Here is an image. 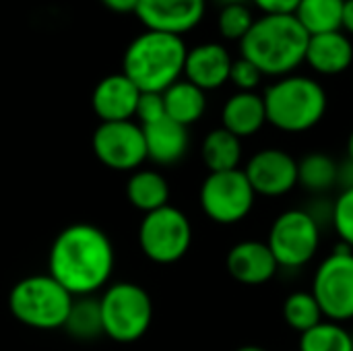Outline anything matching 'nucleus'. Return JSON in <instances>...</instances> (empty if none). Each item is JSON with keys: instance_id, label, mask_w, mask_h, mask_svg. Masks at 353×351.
<instances>
[{"instance_id": "f257e3e1", "label": "nucleus", "mask_w": 353, "mask_h": 351, "mask_svg": "<svg viewBox=\"0 0 353 351\" xmlns=\"http://www.w3.org/2000/svg\"><path fill=\"white\" fill-rule=\"evenodd\" d=\"M114 265L116 252L108 234L91 223H72L50 246L48 275L72 298H83L108 285Z\"/></svg>"}, {"instance_id": "f03ea898", "label": "nucleus", "mask_w": 353, "mask_h": 351, "mask_svg": "<svg viewBox=\"0 0 353 351\" xmlns=\"http://www.w3.org/2000/svg\"><path fill=\"white\" fill-rule=\"evenodd\" d=\"M310 35L294 14H263L240 41V54L263 77H288L306 62Z\"/></svg>"}, {"instance_id": "7ed1b4c3", "label": "nucleus", "mask_w": 353, "mask_h": 351, "mask_svg": "<svg viewBox=\"0 0 353 351\" xmlns=\"http://www.w3.org/2000/svg\"><path fill=\"white\" fill-rule=\"evenodd\" d=\"M188 48L182 37L143 31L137 35L122 58V72L141 93H163L184 74Z\"/></svg>"}, {"instance_id": "20e7f679", "label": "nucleus", "mask_w": 353, "mask_h": 351, "mask_svg": "<svg viewBox=\"0 0 353 351\" xmlns=\"http://www.w3.org/2000/svg\"><path fill=\"white\" fill-rule=\"evenodd\" d=\"M267 122L277 130L298 134L314 128L327 114V91L310 77L288 74L267 87L265 95Z\"/></svg>"}, {"instance_id": "39448f33", "label": "nucleus", "mask_w": 353, "mask_h": 351, "mask_svg": "<svg viewBox=\"0 0 353 351\" xmlns=\"http://www.w3.org/2000/svg\"><path fill=\"white\" fill-rule=\"evenodd\" d=\"M72 300L74 298L52 275H31L12 285L8 310L29 329L54 331L64 327Z\"/></svg>"}, {"instance_id": "423d86ee", "label": "nucleus", "mask_w": 353, "mask_h": 351, "mask_svg": "<svg viewBox=\"0 0 353 351\" xmlns=\"http://www.w3.org/2000/svg\"><path fill=\"white\" fill-rule=\"evenodd\" d=\"M103 335L118 343H132L145 337L153 323V302L147 290L130 281L108 285L99 298Z\"/></svg>"}, {"instance_id": "0eeeda50", "label": "nucleus", "mask_w": 353, "mask_h": 351, "mask_svg": "<svg viewBox=\"0 0 353 351\" xmlns=\"http://www.w3.org/2000/svg\"><path fill=\"white\" fill-rule=\"evenodd\" d=\"M323 228L308 209H288L271 223L267 246L279 269H302L319 252Z\"/></svg>"}, {"instance_id": "6e6552de", "label": "nucleus", "mask_w": 353, "mask_h": 351, "mask_svg": "<svg viewBox=\"0 0 353 351\" xmlns=\"http://www.w3.org/2000/svg\"><path fill=\"white\" fill-rule=\"evenodd\" d=\"M310 294L321 306L325 321H353V250L337 244L316 267Z\"/></svg>"}, {"instance_id": "1a4fd4ad", "label": "nucleus", "mask_w": 353, "mask_h": 351, "mask_svg": "<svg viewBox=\"0 0 353 351\" xmlns=\"http://www.w3.org/2000/svg\"><path fill=\"white\" fill-rule=\"evenodd\" d=\"M192 244V225L184 211L165 205L143 217L139 225V246L141 252L157 263L172 265L178 263Z\"/></svg>"}, {"instance_id": "9d476101", "label": "nucleus", "mask_w": 353, "mask_h": 351, "mask_svg": "<svg viewBox=\"0 0 353 351\" xmlns=\"http://www.w3.org/2000/svg\"><path fill=\"white\" fill-rule=\"evenodd\" d=\"M254 201L256 194L242 170L209 172L199 192L203 213L219 225L244 221L254 209Z\"/></svg>"}, {"instance_id": "9b49d317", "label": "nucleus", "mask_w": 353, "mask_h": 351, "mask_svg": "<svg viewBox=\"0 0 353 351\" xmlns=\"http://www.w3.org/2000/svg\"><path fill=\"white\" fill-rule=\"evenodd\" d=\"M91 149L105 168L116 172H134L147 161L143 126L132 120L99 122L91 137Z\"/></svg>"}, {"instance_id": "f8f14e48", "label": "nucleus", "mask_w": 353, "mask_h": 351, "mask_svg": "<svg viewBox=\"0 0 353 351\" xmlns=\"http://www.w3.org/2000/svg\"><path fill=\"white\" fill-rule=\"evenodd\" d=\"M256 197H285L298 186V161L283 149L256 151L242 170Z\"/></svg>"}, {"instance_id": "ddd939ff", "label": "nucleus", "mask_w": 353, "mask_h": 351, "mask_svg": "<svg viewBox=\"0 0 353 351\" xmlns=\"http://www.w3.org/2000/svg\"><path fill=\"white\" fill-rule=\"evenodd\" d=\"M207 0H139L134 14L147 31L182 37L205 17Z\"/></svg>"}, {"instance_id": "4468645a", "label": "nucleus", "mask_w": 353, "mask_h": 351, "mask_svg": "<svg viewBox=\"0 0 353 351\" xmlns=\"http://www.w3.org/2000/svg\"><path fill=\"white\" fill-rule=\"evenodd\" d=\"M139 97V87L124 72H116L103 77L95 85L91 93V108L101 122H124L134 118Z\"/></svg>"}, {"instance_id": "2eb2a0df", "label": "nucleus", "mask_w": 353, "mask_h": 351, "mask_svg": "<svg viewBox=\"0 0 353 351\" xmlns=\"http://www.w3.org/2000/svg\"><path fill=\"white\" fill-rule=\"evenodd\" d=\"M225 267L228 273L244 285H265L279 271V265L271 254L267 242L256 240H244L234 244L228 252Z\"/></svg>"}, {"instance_id": "dca6fc26", "label": "nucleus", "mask_w": 353, "mask_h": 351, "mask_svg": "<svg viewBox=\"0 0 353 351\" xmlns=\"http://www.w3.org/2000/svg\"><path fill=\"white\" fill-rule=\"evenodd\" d=\"M232 56L230 52L215 41L201 43L186 54V64H184V77L199 89L213 91L223 87L230 81V70H232Z\"/></svg>"}, {"instance_id": "f3484780", "label": "nucleus", "mask_w": 353, "mask_h": 351, "mask_svg": "<svg viewBox=\"0 0 353 351\" xmlns=\"http://www.w3.org/2000/svg\"><path fill=\"white\" fill-rule=\"evenodd\" d=\"M147 159L157 166H174L186 153L190 145L188 128L174 122L172 118H161L153 124L143 126Z\"/></svg>"}, {"instance_id": "a211bd4d", "label": "nucleus", "mask_w": 353, "mask_h": 351, "mask_svg": "<svg viewBox=\"0 0 353 351\" xmlns=\"http://www.w3.org/2000/svg\"><path fill=\"white\" fill-rule=\"evenodd\" d=\"M306 62L319 74H341L353 64L352 39L343 31L310 35L306 48Z\"/></svg>"}, {"instance_id": "6ab92c4d", "label": "nucleus", "mask_w": 353, "mask_h": 351, "mask_svg": "<svg viewBox=\"0 0 353 351\" xmlns=\"http://www.w3.org/2000/svg\"><path fill=\"white\" fill-rule=\"evenodd\" d=\"M265 124H267L265 101L263 95L254 91L234 93L221 110V126L232 134H236L238 139L256 134Z\"/></svg>"}, {"instance_id": "aec40b11", "label": "nucleus", "mask_w": 353, "mask_h": 351, "mask_svg": "<svg viewBox=\"0 0 353 351\" xmlns=\"http://www.w3.org/2000/svg\"><path fill=\"white\" fill-rule=\"evenodd\" d=\"M165 116L182 126L199 122L207 110V93L186 79H180L163 91Z\"/></svg>"}, {"instance_id": "412c9836", "label": "nucleus", "mask_w": 353, "mask_h": 351, "mask_svg": "<svg viewBox=\"0 0 353 351\" xmlns=\"http://www.w3.org/2000/svg\"><path fill=\"white\" fill-rule=\"evenodd\" d=\"M128 203L145 215L170 205V184L155 170H134L126 182Z\"/></svg>"}, {"instance_id": "4be33fe9", "label": "nucleus", "mask_w": 353, "mask_h": 351, "mask_svg": "<svg viewBox=\"0 0 353 351\" xmlns=\"http://www.w3.org/2000/svg\"><path fill=\"white\" fill-rule=\"evenodd\" d=\"M203 161L209 172H230L240 170L242 161V139L225 130L223 126L211 130L201 147Z\"/></svg>"}, {"instance_id": "5701e85b", "label": "nucleus", "mask_w": 353, "mask_h": 351, "mask_svg": "<svg viewBox=\"0 0 353 351\" xmlns=\"http://www.w3.org/2000/svg\"><path fill=\"white\" fill-rule=\"evenodd\" d=\"M343 6L345 0H300L294 17L308 35L341 31Z\"/></svg>"}, {"instance_id": "b1692460", "label": "nucleus", "mask_w": 353, "mask_h": 351, "mask_svg": "<svg viewBox=\"0 0 353 351\" xmlns=\"http://www.w3.org/2000/svg\"><path fill=\"white\" fill-rule=\"evenodd\" d=\"M339 182V163L323 153H308L298 161V186L312 194H327Z\"/></svg>"}, {"instance_id": "393cba45", "label": "nucleus", "mask_w": 353, "mask_h": 351, "mask_svg": "<svg viewBox=\"0 0 353 351\" xmlns=\"http://www.w3.org/2000/svg\"><path fill=\"white\" fill-rule=\"evenodd\" d=\"M72 339L79 341H93L103 335V323H101V308L99 300L93 296L74 298L68 319L62 327Z\"/></svg>"}, {"instance_id": "a878e982", "label": "nucleus", "mask_w": 353, "mask_h": 351, "mask_svg": "<svg viewBox=\"0 0 353 351\" xmlns=\"http://www.w3.org/2000/svg\"><path fill=\"white\" fill-rule=\"evenodd\" d=\"M298 351H352V333L333 321H323L300 335Z\"/></svg>"}, {"instance_id": "bb28decb", "label": "nucleus", "mask_w": 353, "mask_h": 351, "mask_svg": "<svg viewBox=\"0 0 353 351\" xmlns=\"http://www.w3.org/2000/svg\"><path fill=\"white\" fill-rule=\"evenodd\" d=\"M283 321L290 329L298 331L300 335L316 327L319 323L325 321L319 302L310 292H294L285 298L283 308H281Z\"/></svg>"}, {"instance_id": "cd10ccee", "label": "nucleus", "mask_w": 353, "mask_h": 351, "mask_svg": "<svg viewBox=\"0 0 353 351\" xmlns=\"http://www.w3.org/2000/svg\"><path fill=\"white\" fill-rule=\"evenodd\" d=\"M254 23V17L250 12V8L246 4H230V6H221L219 17H217V27L219 33L225 39L232 41H242L244 35L250 31Z\"/></svg>"}, {"instance_id": "c85d7f7f", "label": "nucleus", "mask_w": 353, "mask_h": 351, "mask_svg": "<svg viewBox=\"0 0 353 351\" xmlns=\"http://www.w3.org/2000/svg\"><path fill=\"white\" fill-rule=\"evenodd\" d=\"M331 225L339 236L341 244L353 250V188L341 190L339 197L333 201V217Z\"/></svg>"}, {"instance_id": "c756f323", "label": "nucleus", "mask_w": 353, "mask_h": 351, "mask_svg": "<svg viewBox=\"0 0 353 351\" xmlns=\"http://www.w3.org/2000/svg\"><path fill=\"white\" fill-rule=\"evenodd\" d=\"M263 72L248 62L246 58H238L232 62V70H230V83L238 89V91H254L261 85Z\"/></svg>"}, {"instance_id": "7c9ffc66", "label": "nucleus", "mask_w": 353, "mask_h": 351, "mask_svg": "<svg viewBox=\"0 0 353 351\" xmlns=\"http://www.w3.org/2000/svg\"><path fill=\"white\" fill-rule=\"evenodd\" d=\"M134 118H139L141 126H147V124H153V122L165 118L163 93H141Z\"/></svg>"}, {"instance_id": "2f4dec72", "label": "nucleus", "mask_w": 353, "mask_h": 351, "mask_svg": "<svg viewBox=\"0 0 353 351\" xmlns=\"http://www.w3.org/2000/svg\"><path fill=\"white\" fill-rule=\"evenodd\" d=\"M263 14H296L300 0H252Z\"/></svg>"}, {"instance_id": "473e14b6", "label": "nucleus", "mask_w": 353, "mask_h": 351, "mask_svg": "<svg viewBox=\"0 0 353 351\" xmlns=\"http://www.w3.org/2000/svg\"><path fill=\"white\" fill-rule=\"evenodd\" d=\"M101 4L116 14H128L137 10L139 0H101Z\"/></svg>"}, {"instance_id": "72a5a7b5", "label": "nucleus", "mask_w": 353, "mask_h": 351, "mask_svg": "<svg viewBox=\"0 0 353 351\" xmlns=\"http://www.w3.org/2000/svg\"><path fill=\"white\" fill-rule=\"evenodd\" d=\"M337 186H341V190L353 188V161H350V159L339 163V182H337Z\"/></svg>"}, {"instance_id": "f704fd0d", "label": "nucleus", "mask_w": 353, "mask_h": 351, "mask_svg": "<svg viewBox=\"0 0 353 351\" xmlns=\"http://www.w3.org/2000/svg\"><path fill=\"white\" fill-rule=\"evenodd\" d=\"M341 29H345L350 35H353V0H345L343 6V25Z\"/></svg>"}, {"instance_id": "c9c22d12", "label": "nucleus", "mask_w": 353, "mask_h": 351, "mask_svg": "<svg viewBox=\"0 0 353 351\" xmlns=\"http://www.w3.org/2000/svg\"><path fill=\"white\" fill-rule=\"evenodd\" d=\"M347 159L353 161V128L352 132H350V137H347Z\"/></svg>"}, {"instance_id": "e433bc0d", "label": "nucleus", "mask_w": 353, "mask_h": 351, "mask_svg": "<svg viewBox=\"0 0 353 351\" xmlns=\"http://www.w3.org/2000/svg\"><path fill=\"white\" fill-rule=\"evenodd\" d=\"M221 6H230V4H246L248 0H217Z\"/></svg>"}, {"instance_id": "4c0bfd02", "label": "nucleus", "mask_w": 353, "mask_h": 351, "mask_svg": "<svg viewBox=\"0 0 353 351\" xmlns=\"http://www.w3.org/2000/svg\"><path fill=\"white\" fill-rule=\"evenodd\" d=\"M236 351H269V350H265V348H261V345H244V348H238Z\"/></svg>"}, {"instance_id": "58836bf2", "label": "nucleus", "mask_w": 353, "mask_h": 351, "mask_svg": "<svg viewBox=\"0 0 353 351\" xmlns=\"http://www.w3.org/2000/svg\"><path fill=\"white\" fill-rule=\"evenodd\" d=\"M352 351H353V333H352Z\"/></svg>"}]
</instances>
